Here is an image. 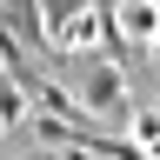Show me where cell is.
<instances>
[{"mask_svg": "<svg viewBox=\"0 0 160 160\" xmlns=\"http://www.w3.org/2000/svg\"><path fill=\"white\" fill-rule=\"evenodd\" d=\"M107 7V40L120 60H133L147 80H160V0H100Z\"/></svg>", "mask_w": 160, "mask_h": 160, "instance_id": "obj_1", "label": "cell"}]
</instances>
